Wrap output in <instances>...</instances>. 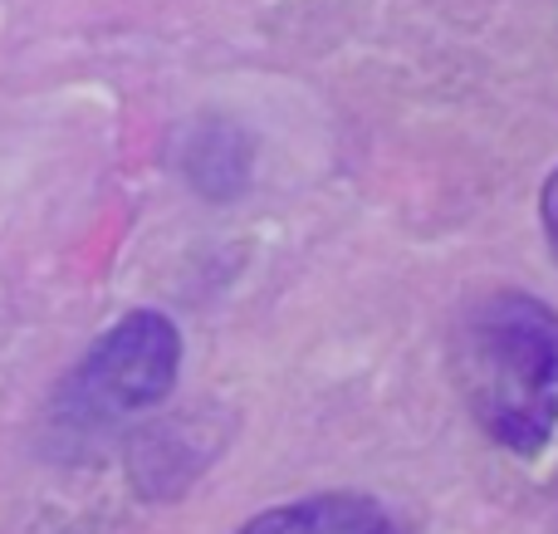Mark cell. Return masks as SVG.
<instances>
[{
  "instance_id": "1",
  "label": "cell",
  "mask_w": 558,
  "mask_h": 534,
  "mask_svg": "<svg viewBox=\"0 0 558 534\" xmlns=\"http://www.w3.org/2000/svg\"><path fill=\"white\" fill-rule=\"evenodd\" d=\"M456 383L485 437L534 457L558 432V314L534 294L495 290L465 314Z\"/></svg>"
},
{
  "instance_id": "2",
  "label": "cell",
  "mask_w": 558,
  "mask_h": 534,
  "mask_svg": "<svg viewBox=\"0 0 558 534\" xmlns=\"http://www.w3.org/2000/svg\"><path fill=\"white\" fill-rule=\"evenodd\" d=\"M182 333L167 314L137 310L84 353L74 373V408L88 417H128L157 408L177 388Z\"/></svg>"
},
{
  "instance_id": "3",
  "label": "cell",
  "mask_w": 558,
  "mask_h": 534,
  "mask_svg": "<svg viewBox=\"0 0 558 534\" xmlns=\"http://www.w3.org/2000/svg\"><path fill=\"white\" fill-rule=\"evenodd\" d=\"M235 534H392V515L357 490H328V496L260 510Z\"/></svg>"
},
{
  "instance_id": "4",
  "label": "cell",
  "mask_w": 558,
  "mask_h": 534,
  "mask_svg": "<svg viewBox=\"0 0 558 534\" xmlns=\"http://www.w3.org/2000/svg\"><path fill=\"white\" fill-rule=\"evenodd\" d=\"M186 172H192L196 182H202L206 192H216V196L235 192V186L245 182V143H241V133L221 128V147H211V133H206L202 147L192 153V167H186Z\"/></svg>"
},
{
  "instance_id": "5",
  "label": "cell",
  "mask_w": 558,
  "mask_h": 534,
  "mask_svg": "<svg viewBox=\"0 0 558 534\" xmlns=\"http://www.w3.org/2000/svg\"><path fill=\"white\" fill-rule=\"evenodd\" d=\"M539 211H544V231H549V245L558 255V172L544 182V196H539Z\"/></svg>"
}]
</instances>
